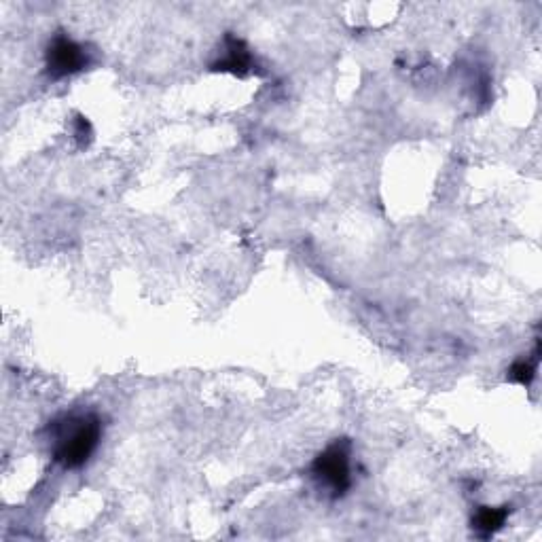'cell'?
Listing matches in <instances>:
<instances>
[{
    "label": "cell",
    "mask_w": 542,
    "mask_h": 542,
    "mask_svg": "<svg viewBox=\"0 0 542 542\" xmlns=\"http://www.w3.org/2000/svg\"><path fill=\"white\" fill-rule=\"evenodd\" d=\"M53 441V460L64 471H77L85 466L102 441L104 424L96 413L66 415L49 426Z\"/></svg>",
    "instance_id": "obj_1"
},
{
    "label": "cell",
    "mask_w": 542,
    "mask_h": 542,
    "mask_svg": "<svg viewBox=\"0 0 542 542\" xmlns=\"http://www.w3.org/2000/svg\"><path fill=\"white\" fill-rule=\"evenodd\" d=\"M312 481L318 490L331 500H339L352 487V443L337 439L320 451L310 466Z\"/></svg>",
    "instance_id": "obj_2"
},
{
    "label": "cell",
    "mask_w": 542,
    "mask_h": 542,
    "mask_svg": "<svg viewBox=\"0 0 542 542\" xmlns=\"http://www.w3.org/2000/svg\"><path fill=\"white\" fill-rule=\"evenodd\" d=\"M89 62H92L89 51L62 32L53 36L45 49V72L53 81L79 75L89 66Z\"/></svg>",
    "instance_id": "obj_3"
},
{
    "label": "cell",
    "mask_w": 542,
    "mask_h": 542,
    "mask_svg": "<svg viewBox=\"0 0 542 542\" xmlns=\"http://www.w3.org/2000/svg\"><path fill=\"white\" fill-rule=\"evenodd\" d=\"M212 72H229L236 77H248L257 70V60L252 56L250 47L238 39V36L227 34L223 39L221 58L210 66Z\"/></svg>",
    "instance_id": "obj_4"
},
{
    "label": "cell",
    "mask_w": 542,
    "mask_h": 542,
    "mask_svg": "<svg viewBox=\"0 0 542 542\" xmlns=\"http://www.w3.org/2000/svg\"><path fill=\"white\" fill-rule=\"evenodd\" d=\"M511 515V507H479L473 515V530L481 538H490L504 528Z\"/></svg>",
    "instance_id": "obj_5"
},
{
    "label": "cell",
    "mask_w": 542,
    "mask_h": 542,
    "mask_svg": "<svg viewBox=\"0 0 542 542\" xmlns=\"http://www.w3.org/2000/svg\"><path fill=\"white\" fill-rule=\"evenodd\" d=\"M536 367H538V350L534 352V358H519L511 365L507 379L511 384H519L523 388H530L536 377Z\"/></svg>",
    "instance_id": "obj_6"
},
{
    "label": "cell",
    "mask_w": 542,
    "mask_h": 542,
    "mask_svg": "<svg viewBox=\"0 0 542 542\" xmlns=\"http://www.w3.org/2000/svg\"><path fill=\"white\" fill-rule=\"evenodd\" d=\"M75 134L77 138L81 140V147H85V144L92 140V125H89V121L85 117H77V128H75Z\"/></svg>",
    "instance_id": "obj_7"
}]
</instances>
